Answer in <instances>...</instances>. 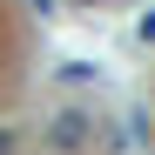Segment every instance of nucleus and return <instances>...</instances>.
<instances>
[{
    "mask_svg": "<svg viewBox=\"0 0 155 155\" xmlns=\"http://www.w3.org/2000/svg\"><path fill=\"white\" fill-rule=\"evenodd\" d=\"M81 135H88V115H61L54 121V148H74Z\"/></svg>",
    "mask_w": 155,
    "mask_h": 155,
    "instance_id": "obj_1",
    "label": "nucleus"
}]
</instances>
